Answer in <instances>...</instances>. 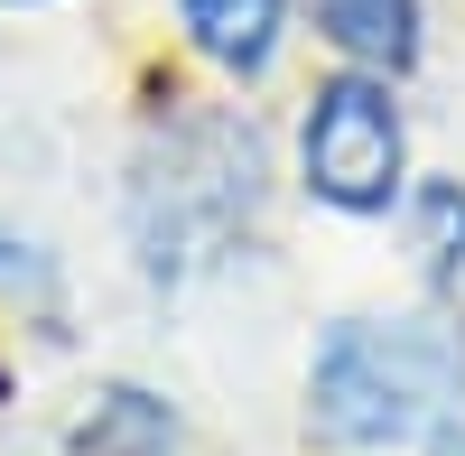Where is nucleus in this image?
I'll use <instances>...</instances> for the list:
<instances>
[{
    "mask_svg": "<svg viewBox=\"0 0 465 456\" xmlns=\"http://www.w3.org/2000/svg\"><path fill=\"white\" fill-rule=\"evenodd\" d=\"M419 223H429V271L447 280L465 261V186H429V196H419Z\"/></svg>",
    "mask_w": 465,
    "mask_h": 456,
    "instance_id": "obj_6",
    "label": "nucleus"
},
{
    "mask_svg": "<svg viewBox=\"0 0 465 456\" xmlns=\"http://www.w3.org/2000/svg\"><path fill=\"white\" fill-rule=\"evenodd\" d=\"M186 10V37L223 65V74H261L270 47H280V10L289 0H177Z\"/></svg>",
    "mask_w": 465,
    "mask_h": 456,
    "instance_id": "obj_4",
    "label": "nucleus"
},
{
    "mask_svg": "<svg viewBox=\"0 0 465 456\" xmlns=\"http://www.w3.org/2000/svg\"><path fill=\"white\" fill-rule=\"evenodd\" d=\"M307 10H317V28H326L354 65L401 74V65L419 56V0H307Z\"/></svg>",
    "mask_w": 465,
    "mask_h": 456,
    "instance_id": "obj_3",
    "label": "nucleus"
},
{
    "mask_svg": "<svg viewBox=\"0 0 465 456\" xmlns=\"http://www.w3.org/2000/svg\"><path fill=\"white\" fill-rule=\"evenodd\" d=\"M429 456H465V429H438V438H429Z\"/></svg>",
    "mask_w": 465,
    "mask_h": 456,
    "instance_id": "obj_7",
    "label": "nucleus"
},
{
    "mask_svg": "<svg viewBox=\"0 0 465 456\" xmlns=\"http://www.w3.org/2000/svg\"><path fill=\"white\" fill-rule=\"evenodd\" d=\"M74 456H177V420H168V401L112 382L94 401V420L74 429Z\"/></svg>",
    "mask_w": 465,
    "mask_h": 456,
    "instance_id": "obj_5",
    "label": "nucleus"
},
{
    "mask_svg": "<svg viewBox=\"0 0 465 456\" xmlns=\"http://www.w3.org/2000/svg\"><path fill=\"white\" fill-rule=\"evenodd\" d=\"M465 392V345L438 317H391V326H335L317 372H307V420L326 447H391L429 420L438 401Z\"/></svg>",
    "mask_w": 465,
    "mask_h": 456,
    "instance_id": "obj_1",
    "label": "nucleus"
},
{
    "mask_svg": "<svg viewBox=\"0 0 465 456\" xmlns=\"http://www.w3.org/2000/svg\"><path fill=\"white\" fill-rule=\"evenodd\" d=\"M19 10H37V0H19Z\"/></svg>",
    "mask_w": 465,
    "mask_h": 456,
    "instance_id": "obj_8",
    "label": "nucleus"
},
{
    "mask_svg": "<svg viewBox=\"0 0 465 456\" xmlns=\"http://www.w3.org/2000/svg\"><path fill=\"white\" fill-rule=\"evenodd\" d=\"M307 186L335 205V214H381L401 196V103L391 84H372V74H335V84H317V103H307Z\"/></svg>",
    "mask_w": 465,
    "mask_h": 456,
    "instance_id": "obj_2",
    "label": "nucleus"
}]
</instances>
